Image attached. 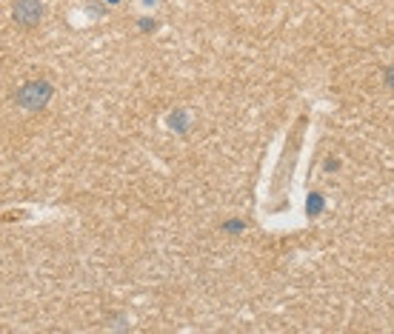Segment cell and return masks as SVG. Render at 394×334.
<instances>
[{
	"instance_id": "cell-1",
	"label": "cell",
	"mask_w": 394,
	"mask_h": 334,
	"mask_svg": "<svg viewBox=\"0 0 394 334\" xmlns=\"http://www.w3.org/2000/svg\"><path fill=\"white\" fill-rule=\"evenodd\" d=\"M52 94H54V88L49 80H29L14 92V103L26 112H40L52 100Z\"/></svg>"
},
{
	"instance_id": "cell-2",
	"label": "cell",
	"mask_w": 394,
	"mask_h": 334,
	"mask_svg": "<svg viewBox=\"0 0 394 334\" xmlns=\"http://www.w3.org/2000/svg\"><path fill=\"white\" fill-rule=\"evenodd\" d=\"M12 18H14V23L20 29H34L43 20V3L40 0H14Z\"/></svg>"
},
{
	"instance_id": "cell-3",
	"label": "cell",
	"mask_w": 394,
	"mask_h": 334,
	"mask_svg": "<svg viewBox=\"0 0 394 334\" xmlns=\"http://www.w3.org/2000/svg\"><path fill=\"white\" fill-rule=\"evenodd\" d=\"M388 83H392V86H394V72H392V74H388Z\"/></svg>"
},
{
	"instance_id": "cell-4",
	"label": "cell",
	"mask_w": 394,
	"mask_h": 334,
	"mask_svg": "<svg viewBox=\"0 0 394 334\" xmlns=\"http://www.w3.org/2000/svg\"><path fill=\"white\" fill-rule=\"evenodd\" d=\"M108 3H118V0H108Z\"/></svg>"
}]
</instances>
